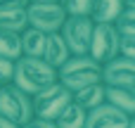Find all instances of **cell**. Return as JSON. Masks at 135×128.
<instances>
[{"instance_id":"cell-1","label":"cell","mask_w":135,"mask_h":128,"mask_svg":"<svg viewBox=\"0 0 135 128\" xmlns=\"http://www.w3.org/2000/svg\"><path fill=\"white\" fill-rule=\"evenodd\" d=\"M57 81V71L45 64L40 57H17L14 59V78L12 86H17L19 90H24L26 95H36L38 90H43L45 86Z\"/></svg>"},{"instance_id":"cell-2","label":"cell","mask_w":135,"mask_h":128,"mask_svg":"<svg viewBox=\"0 0 135 128\" xmlns=\"http://www.w3.org/2000/svg\"><path fill=\"white\" fill-rule=\"evenodd\" d=\"M100 69H102V64H97L93 57H88V55H71L57 69V81L69 93H76L78 88H85L90 83H100Z\"/></svg>"},{"instance_id":"cell-3","label":"cell","mask_w":135,"mask_h":128,"mask_svg":"<svg viewBox=\"0 0 135 128\" xmlns=\"http://www.w3.org/2000/svg\"><path fill=\"white\" fill-rule=\"evenodd\" d=\"M71 102V93L59 83H50L45 86L43 90H38L36 95H31V109H33V116L38 119H47V121H55L57 114Z\"/></svg>"},{"instance_id":"cell-4","label":"cell","mask_w":135,"mask_h":128,"mask_svg":"<svg viewBox=\"0 0 135 128\" xmlns=\"http://www.w3.org/2000/svg\"><path fill=\"white\" fill-rule=\"evenodd\" d=\"M0 116L9 119L12 124L21 128L31 116H33V109H31V95H26L24 90H19L17 86L7 83V86H0Z\"/></svg>"},{"instance_id":"cell-5","label":"cell","mask_w":135,"mask_h":128,"mask_svg":"<svg viewBox=\"0 0 135 128\" xmlns=\"http://www.w3.org/2000/svg\"><path fill=\"white\" fill-rule=\"evenodd\" d=\"M66 19L59 2H26V21L31 29L43 33H57Z\"/></svg>"},{"instance_id":"cell-6","label":"cell","mask_w":135,"mask_h":128,"mask_svg":"<svg viewBox=\"0 0 135 128\" xmlns=\"http://www.w3.org/2000/svg\"><path fill=\"white\" fill-rule=\"evenodd\" d=\"M93 26H95V21L90 17H66L64 19V24L59 29V36L66 43L71 55H88L90 38H93Z\"/></svg>"},{"instance_id":"cell-7","label":"cell","mask_w":135,"mask_h":128,"mask_svg":"<svg viewBox=\"0 0 135 128\" xmlns=\"http://www.w3.org/2000/svg\"><path fill=\"white\" fill-rule=\"evenodd\" d=\"M116 55H119V33H116L114 24H95L88 57H93L97 64H104Z\"/></svg>"},{"instance_id":"cell-8","label":"cell","mask_w":135,"mask_h":128,"mask_svg":"<svg viewBox=\"0 0 135 128\" xmlns=\"http://www.w3.org/2000/svg\"><path fill=\"white\" fill-rule=\"evenodd\" d=\"M100 83L114 88H135V59L128 57H112L100 69Z\"/></svg>"},{"instance_id":"cell-9","label":"cell","mask_w":135,"mask_h":128,"mask_svg":"<svg viewBox=\"0 0 135 128\" xmlns=\"http://www.w3.org/2000/svg\"><path fill=\"white\" fill-rule=\"evenodd\" d=\"M133 121V116L119 112L116 107L102 102L100 107L90 109L85 114V126L83 128H128Z\"/></svg>"},{"instance_id":"cell-10","label":"cell","mask_w":135,"mask_h":128,"mask_svg":"<svg viewBox=\"0 0 135 128\" xmlns=\"http://www.w3.org/2000/svg\"><path fill=\"white\" fill-rule=\"evenodd\" d=\"M71 57V52H69V48H66V43L62 40V36H59V31L57 33H47V38H45V48H43V62L45 64H50L55 71L66 62Z\"/></svg>"},{"instance_id":"cell-11","label":"cell","mask_w":135,"mask_h":128,"mask_svg":"<svg viewBox=\"0 0 135 128\" xmlns=\"http://www.w3.org/2000/svg\"><path fill=\"white\" fill-rule=\"evenodd\" d=\"M104 102L116 107L119 112L133 116L135 114V88H114L104 86Z\"/></svg>"},{"instance_id":"cell-12","label":"cell","mask_w":135,"mask_h":128,"mask_svg":"<svg viewBox=\"0 0 135 128\" xmlns=\"http://www.w3.org/2000/svg\"><path fill=\"white\" fill-rule=\"evenodd\" d=\"M71 102H76L83 112H90V109H95L104 102V86L102 83H90L85 88H78L76 93H71Z\"/></svg>"},{"instance_id":"cell-13","label":"cell","mask_w":135,"mask_h":128,"mask_svg":"<svg viewBox=\"0 0 135 128\" xmlns=\"http://www.w3.org/2000/svg\"><path fill=\"white\" fill-rule=\"evenodd\" d=\"M121 10H123V0H93L88 17L95 24H114Z\"/></svg>"},{"instance_id":"cell-14","label":"cell","mask_w":135,"mask_h":128,"mask_svg":"<svg viewBox=\"0 0 135 128\" xmlns=\"http://www.w3.org/2000/svg\"><path fill=\"white\" fill-rule=\"evenodd\" d=\"M45 38L47 33L36 31L31 26H26L19 33V43H21V55L24 57H43V48H45Z\"/></svg>"},{"instance_id":"cell-15","label":"cell","mask_w":135,"mask_h":128,"mask_svg":"<svg viewBox=\"0 0 135 128\" xmlns=\"http://www.w3.org/2000/svg\"><path fill=\"white\" fill-rule=\"evenodd\" d=\"M26 26H28V21H26V7H2L0 10V29L2 31L21 33Z\"/></svg>"},{"instance_id":"cell-16","label":"cell","mask_w":135,"mask_h":128,"mask_svg":"<svg viewBox=\"0 0 135 128\" xmlns=\"http://www.w3.org/2000/svg\"><path fill=\"white\" fill-rule=\"evenodd\" d=\"M85 114H88V112H83L76 102H69V105L57 114L55 126L57 128H83L85 126Z\"/></svg>"},{"instance_id":"cell-17","label":"cell","mask_w":135,"mask_h":128,"mask_svg":"<svg viewBox=\"0 0 135 128\" xmlns=\"http://www.w3.org/2000/svg\"><path fill=\"white\" fill-rule=\"evenodd\" d=\"M0 57H7V59L21 57L19 33H12V31H2L0 29Z\"/></svg>"},{"instance_id":"cell-18","label":"cell","mask_w":135,"mask_h":128,"mask_svg":"<svg viewBox=\"0 0 135 128\" xmlns=\"http://www.w3.org/2000/svg\"><path fill=\"white\" fill-rule=\"evenodd\" d=\"M114 29L119 36H135V5H123V10L114 19Z\"/></svg>"},{"instance_id":"cell-19","label":"cell","mask_w":135,"mask_h":128,"mask_svg":"<svg viewBox=\"0 0 135 128\" xmlns=\"http://www.w3.org/2000/svg\"><path fill=\"white\" fill-rule=\"evenodd\" d=\"M59 5L66 12V17H88L93 0H59Z\"/></svg>"},{"instance_id":"cell-20","label":"cell","mask_w":135,"mask_h":128,"mask_svg":"<svg viewBox=\"0 0 135 128\" xmlns=\"http://www.w3.org/2000/svg\"><path fill=\"white\" fill-rule=\"evenodd\" d=\"M12 78H14V59L0 57V86L12 83Z\"/></svg>"},{"instance_id":"cell-21","label":"cell","mask_w":135,"mask_h":128,"mask_svg":"<svg viewBox=\"0 0 135 128\" xmlns=\"http://www.w3.org/2000/svg\"><path fill=\"white\" fill-rule=\"evenodd\" d=\"M119 55L135 59V36H119Z\"/></svg>"},{"instance_id":"cell-22","label":"cell","mask_w":135,"mask_h":128,"mask_svg":"<svg viewBox=\"0 0 135 128\" xmlns=\"http://www.w3.org/2000/svg\"><path fill=\"white\" fill-rule=\"evenodd\" d=\"M21 128H57L55 126V121H47V119H38V116H31L26 124Z\"/></svg>"},{"instance_id":"cell-23","label":"cell","mask_w":135,"mask_h":128,"mask_svg":"<svg viewBox=\"0 0 135 128\" xmlns=\"http://www.w3.org/2000/svg\"><path fill=\"white\" fill-rule=\"evenodd\" d=\"M2 7H26V0H0V10Z\"/></svg>"},{"instance_id":"cell-24","label":"cell","mask_w":135,"mask_h":128,"mask_svg":"<svg viewBox=\"0 0 135 128\" xmlns=\"http://www.w3.org/2000/svg\"><path fill=\"white\" fill-rule=\"evenodd\" d=\"M0 128H19L17 124H12L9 119H5V116H0Z\"/></svg>"},{"instance_id":"cell-25","label":"cell","mask_w":135,"mask_h":128,"mask_svg":"<svg viewBox=\"0 0 135 128\" xmlns=\"http://www.w3.org/2000/svg\"><path fill=\"white\" fill-rule=\"evenodd\" d=\"M26 2H59V0H26Z\"/></svg>"},{"instance_id":"cell-26","label":"cell","mask_w":135,"mask_h":128,"mask_svg":"<svg viewBox=\"0 0 135 128\" xmlns=\"http://www.w3.org/2000/svg\"><path fill=\"white\" fill-rule=\"evenodd\" d=\"M123 5H135V0H123Z\"/></svg>"}]
</instances>
